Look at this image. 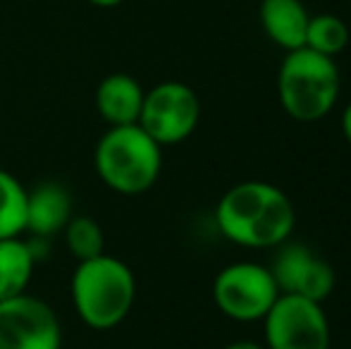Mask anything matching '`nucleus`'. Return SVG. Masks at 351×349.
Listing matches in <instances>:
<instances>
[{
	"label": "nucleus",
	"instance_id": "f3484780",
	"mask_svg": "<svg viewBox=\"0 0 351 349\" xmlns=\"http://www.w3.org/2000/svg\"><path fill=\"white\" fill-rule=\"evenodd\" d=\"M342 132H344V139H347L351 146V103H347V108H344V112H342Z\"/></svg>",
	"mask_w": 351,
	"mask_h": 349
},
{
	"label": "nucleus",
	"instance_id": "f8f14e48",
	"mask_svg": "<svg viewBox=\"0 0 351 349\" xmlns=\"http://www.w3.org/2000/svg\"><path fill=\"white\" fill-rule=\"evenodd\" d=\"M258 19L265 36L282 51H296L306 46L308 10L301 0H261Z\"/></svg>",
	"mask_w": 351,
	"mask_h": 349
},
{
	"label": "nucleus",
	"instance_id": "9b49d317",
	"mask_svg": "<svg viewBox=\"0 0 351 349\" xmlns=\"http://www.w3.org/2000/svg\"><path fill=\"white\" fill-rule=\"evenodd\" d=\"M146 91L139 82L125 72L108 75L96 88V110L108 127L136 125L141 115Z\"/></svg>",
	"mask_w": 351,
	"mask_h": 349
},
{
	"label": "nucleus",
	"instance_id": "ddd939ff",
	"mask_svg": "<svg viewBox=\"0 0 351 349\" xmlns=\"http://www.w3.org/2000/svg\"><path fill=\"white\" fill-rule=\"evenodd\" d=\"M36 261L32 244L22 234L0 239V302L27 292Z\"/></svg>",
	"mask_w": 351,
	"mask_h": 349
},
{
	"label": "nucleus",
	"instance_id": "423d86ee",
	"mask_svg": "<svg viewBox=\"0 0 351 349\" xmlns=\"http://www.w3.org/2000/svg\"><path fill=\"white\" fill-rule=\"evenodd\" d=\"M265 349H330V323L323 304L280 294L263 318Z\"/></svg>",
	"mask_w": 351,
	"mask_h": 349
},
{
	"label": "nucleus",
	"instance_id": "f03ea898",
	"mask_svg": "<svg viewBox=\"0 0 351 349\" xmlns=\"http://www.w3.org/2000/svg\"><path fill=\"white\" fill-rule=\"evenodd\" d=\"M70 294L77 316L93 330H112L127 316L136 299V278L117 256L79 261L72 273Z\"/></svg>",
	"mask_w": 351,
	"mask_h": 349
},
{
	"label": "nucleus",
	"instance_id": "f257e3e1",
	"mask_svg": "<svg viewBox=\"0 0 351 349\" xmlns=\"http://www.w3.org/2000/svg\"><path fill=\"white\" fill-rule=\"evenodd\" d=\"M222 237L244 249H278L291 237L296 210L291 199L263 180H246L222 194L215 206Z\"/></svg>",
	"mask_w": 351,
	"mask_h": 349
},
{
	"label": "nucleus",
	"instance_id": "7ed1b4c3",
	"mask_svg": "<svg viewBox=\"0 0 351 349\" xmlns=\"http://www.w3.org/2000/svg\"><path fill=\"white\" fill-rule=\"evenodd\" d=\"M96 173L117 194H143L158 182L162 170V146L141 125L110 127L98 139L93 154Z\"/></svg>",
	"mask_w": 351,
	"mask_h": 349
},
{
	"label": "nucleus",
	"instance_id": "20e7f679",
	"mask_svg": "<svg viewBox=\"0 0 351 349\" xmlns=\"http://www.w3.org/2000/svg\"><path fill=\"white\" fill-rule=\"evenodd\" d=\"M278 96L291 120H323L339 98V70L335 58L320 56L306 46L289 51L278 70Z\"/></svg>",
	"mask_w": 351,
	"mask_h": 349
},
{
	"label": "nucleus",
	"instance_id": "dca6fc26",
	"mask_svg": "<svg viewBox=\"0 0 351 349\" xmlns=\"http://www.w3.org/2000/svg\"><path fill=\"white\" fill-rule=\"evenodd\" d=\"M65 234L67 252L79 261L101 256L106 252V237H103V228L91 218V215H72L70 223L62 230Z\"/></svg>",
	"mask_w": 351,
	"mask_h": 349
},
{
	"label": "nucleus",
	"instance_id": "2eb2a0df",
	"mask_svg": "<svg viewBox=\"0 0 351 349\" xmlns=\"http://www.w3.org/2000/svg\"><path fill=\"white\" fill-rule=\"evenodd\" d=\"M349 43V27L344 19L337 14H315L308 19V29H306V48L320 53V56L335 58L347 48Z\"/></svg>",
	"mask_w": 351,
	"mask_h": 349
},
{
	"label": "nucleus",
	"instance_id": "6e6552de",
	"mask_svg": "<svg viewBox=\"0 0 351 349\" xmlns=\"http://www.w3.org/2000/svg\"><path fill=\"white\" fill-rule=\"evenodd\" d=\"M0 349H62L56 311L27 292L0 302Z\"/></svg>",
	"mask_w": 351,
	"mask_h": 349
},
{
	"label": "nucleus",
	"instance_id": "0eeeda50",
	"mask_svg": "<svg viewBox=\"0 0 351 349\" xmlns=\"http://www.w3.org/2000/svg\"><path fill=\"white\" fill-rule=\"evenodd\" d=\"M201 120V101L182 82H162L146 91L139 115L141 130L160 146L182 144Z\"/></svg>",
	"mask_w": 351,
	"mask_h": 349
},
{
	"label": "nucleus",
	"instance_id": "a211bd4d",
	"mask_svg": "<svg viewBox=\"0 0 351 349\" xmlns=\"http://www.w3.org/2000/svg\"><path fill=\"white\" fill-rule=\"evenodd\" d=\"M225 349H265V347L258 345V342H251V340H239V342H232V345H227Z\"/></svg>",
	"mask_w": 351,
	"mask_h": 349
},
{
	"label": "nucleus",
	"instance_id": "9d476101",
	"mask_svg": "<svg viewBox=\"0 0 351 349\" xmlns=\"http://www.w3.org/2000/svg\"><path fill=\"white\" fill-rule=\"evenodd\" d=\"M72 194L60 182H43L27 189V225L24 232L32 237L53 239L65 230L72 218Z\"/></svg>",
	"mask_w": 351,
	"mask_h": 349
},
{
	"label": "nucleus",
	"instance_id": "39448f33",
	"mask_svg": "<svg viewBox=\"0 0 351 349\" xmlns=\"http://www.w3.org/2000/svg\"><path fill=\"white\" fill-rule=\"evenodd\" d=\"M278 297L280 287L270 268L254 261L227 265L213 280V302L237 323L263 321Z\"/></svg>",
	"mask_w": 351,
	"mask_h": 349
},
{
	"label": "nucleus",
	"instance_id": "6ab92c4d",
	"mask_svg": "<svg viewBox=\"0 0 351 349\" xmlns=\"http://www.w3.org/2000/svg\"><path fill=\"white\" fill-rule=\"evenodd\" d=\"M91 5H96V8H117L120 3H125V0H88Z\"/></svg>",
	"mask_w": 351,
	"mask_h": 349
},
{
	"label": "nucleus",
	"instance_id": "4468645a",
	"mask_svg": "<svg viewBox=\"0 0 351 349\" xmlns=\"http://www.w3.org/2000/svg\"><path fill=\"white\" fill-rule=\"evenodd\" d=\"M27 225V189L8 170L0 168V239L19 237Z\"/></svg>",
	"mask_w": 351,
	"mask_h": 349
},
{
	"label": "nucleus",
	"instance_id": "1a4fd4ad",
	"mask_svg": "<svg viewBox=\"0 0 351 349\" xmlns=\"http://www.w3.org/2000/svg\"><path fill=\"white\" fill-rule=\"evenodd\" d=\"M268 268L278 282L280 294H296L323 304L337 285L332 265L306 244H280Z\"/></svg>",
	"mask_w": 351,
	"mask_h": 349
}]
</instances>
